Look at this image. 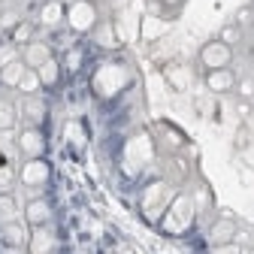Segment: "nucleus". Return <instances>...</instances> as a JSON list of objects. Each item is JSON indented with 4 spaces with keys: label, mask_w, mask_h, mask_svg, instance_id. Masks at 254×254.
<instances>
[{
    "label": "nucleus",
    "mask_w": 254,
    "mask_h": 254,
    "mask_svg": "<svg viewBox=\"0 0 254 254\" xmlns=\"http://www.w3.org/2000/svg\"><path fill=\"white\" fill-rule=\"evenodd\" d=\"M236 73L230 70V67H224V70H209L206 73V88L212 91V94H227V91H233L236 88Z\"/></svg>",
    "instance_id": "8"
},
{
    "label": "nucleus",
    "mask_w": 254,
    "mask_h": 254,
    "mask_svg": "<svg viewBox=\"0 0 254 254\" xmlns=\"http://www.w3.org/2000/svg\"><path fill=\"white\" fill-rule=\"evenodd\" d=\"M236 91H239V97L251 100V97H254V76H248V79H239V82H236Z\"/></svg>",
    "instance_id": "25"
},
{
    "label": "nucleus",
    "mask_w": 254,
    "mask_h": 254,
    "mask_svg": "<svg viewBox=\"0 0 254 254\" xmlns=\"http://www.w3.org/2000/svg\"><path fill=\"white\" fill-rule=\"evenodd\" d=\"M167 76H170V82H173L176 88H185V85L190 82V76H188V70H182V67H173V70H170Z\"/></svg>",
    "instance_id": "24"
},
{
    "label": "nucleus",
    "mask_w": 254,
    "mask_h": 254,
    "mask_svg": "<svg viewBox=\"0 0 254 254\" xmlns=\"http://www.w3.org/2000/svg\"><path fill=\"white\" fill-rule=\"evenodd\" d=\"M209 242H212V248H215V245L236 242V221H233L230 215H221L215 224H212V230H209Z\"/></svg>",
    "instance_id": "7"
},
{
    "label": "nucleus",
    "mask_w": 254,
    "mask_h": 254,
    "mask_svg": "<svg viewBox=\"0 0 254 254\" xmlns=\"http://www.w3.org/2000/svg\"><path fill=\"white\" fill-rule=\"evenodd\" d=\"M24 70H27V64H24L21 58H15L12 64H6V67L0 70V85H6V88H18V82H21Z\"/></svg>",
    "instance_id": "12"
},
{
    "label": "nucleus",
    "mask_w": 254,
    "mask_h": 254,
    "mask_svg": "<svg viewBox=\"0 0 254 254\" xmlns=\"http://www.w3.org/2000/svg\"><path fill=\"white\" fill-rule=\"evenodd\" d=\"M182 6H185V0H161V9H164L167 15H176Z\"/></svg>",
    "instance_id": "27"
},
{
    "label": "nucleus",
    "mask_w": 254,
    "mask_h": 254,
    "mask_svg": "<svg viewBox=\"0 0 254 254\" xmlns=\"http://www.w3.org/2000/svg\"><path fill=\"white\" fill-rule=\"evenodd\" d=\"M212 254H242V248H239L236 242H227V245H215Z\"/></svg>",
    "instance_id": "28"
},
{
    "label": "nucleus",
    "mask_w": 254,
    "mask_h": 254,
    "mask_svg": "<svg viewBox=\"0 0 254 254\" xmlns=\"http://www.w3.org/2000/svg\"><path fill=\"white\" fill-rule=\"evenodd\" d=\"M236 24L245 30V27H254V9L251 6H245V9H239L236 12Z\"/></svg>",
    "instance_id": "26"
},
{
    "label": "nucleus",
    "mask_w": 254,
    "mask_h": 254,
    "mask_svg": "<svg viewBox=\"0 0 254 254\" xmlns=\"http://www.w3.org/2000/svg\"><path fill=\"white\" fill-rule=\"evenodd\" d=\"M37 233L30 236V251L34 254H49L52 251V245H55V239H52V233L46 230V227H34Z\"/></svg>",
    "instance_id": "14"
},
{
    "label": "nucleus",
    "mask_w": 254,
    "mask_h": 254,
    "mask_svg": "<svg viewBox=\"0 0 254 254\" xmlns=\"http://www.w3.org/2000/svg\"><path fill=\"white\" fill-rule=\"evenodd\" d=\"M67 21V6H64V0H46L40 6V24L43 27H58Z\"/></svg>",
    "instance_id": "10"
},
{
    "label": "nucleus",
    "mask_w": 254,
    "mask_h": 254,
    "mask_svg": "<svg viewBox=\"0 0 254 254\" xmlns=\"http://www.w3.org/2000/svg\"><path fill=\"white\" fill-rule=\"evenodd\" d=\"M218 40H221V43H227V46L233 49V46H236V43L242 40V27H239L236 21H230V24H224V27H221V37H218Z\"/></svg>",
    "instance_id": "18"
},
{
    "label": "nucleus",
    "mask_w": 254,
    "mask_h": 254,
    "mask_svg": "<svg viewBox=\"0 0 254 254\" xmlns=\"http://www.w3.org/2000/svg\"><path fill=\"white\" fill-rule=\"evenodd\" d=\"M0 15H3V0H0Z\"/></svg>",
    "instance_id": "31"
},
{
    "label": "nucleus",
    "mask_w": 254,
    "mask_h": 254,
    "mask_svg": "<svg viewBox=\"0 0 254 254\" xmlns=\"http://www.w3.org/2000/svg\"><path fill=\"white\" fill-rule=\"evenodd\" d=\"M46 179H49V164L43 161V157H30V161H24L21 170H18V182L24 188H30V190L43 188Z\"/></svg>",
    "instance_id": "3"
},
{
    "label": "nucleus",
    "mask_w": 254,
    "mask_h": 254,
    "mask_svg": "<svg viewBox=\"0 0 254 254\" xmlns=\"http://www.w3.org/2000/svg\"><path fill=\"white\" fill-rule=\"evenodd\" d=\"M49 218H52V206L43 197H34V200L24 206V221H27L30 227H46Z\"/></svg>",
    "instance_id": "9"
},
{
    "label": "nucleus",
    "mask_w": 254,
    "mask_h": 254,
    "mask_svg": "<svg viewBox=\"0 0 254 254\" xmlns=\"http://www.w3.org/2000/svg\"><path fill=\"white\" fill-rule=\"evenodd\" d=\"M30 40H34V24H30V21H18L12 27V46H27Z\"/></svg>",
    "instance_id": "16"
},
{
    "label": "nucleus",
    "mask_w": 254,
    "mask_h": 254,
    "mask_svg": "<svg viewBox=\"0 0 254 254\" xmlns=\"http://www.w3.org/2000/svg\"><path fill=\"white\" fill-rule=\"evenodd\" d=\"M67 24H70V30H76V34H91V30L100 24L97 6H94L91 0H73L67 6Z\"/></svg>",
    "instance_id": "1"
},
{
    "label": "nucleus",
    "mask_w": 254,
    "mask_h": 254,
    "mask_svg": "<svg viewBox=\"0 0 254 254\" xmlns=\"http://www.w3.org/2000/svg\"><path fill=\"white\" fill-rule=\"evenodd\" d=\"M15 221V197L12 194H0V224Z\"/></svg>",
    "instance_id": "17"
},
{
    "label": "nucleus",
    "mask_w": 254,
    "mask_h": 254,
    "mask_svg": "<svg viewBox=\"0 0 254 254\" xmlns=\"http://www.w3.org/2000/svg\"><path fill=\"white\" fill-rule=\"evenodd\" d=\"M190 218H194V203L188 197H176V203H173V209H170V215L164 221V227L173 230V233H182L190 224Z\"/></svg>",
    "instance_id": "4"
},
{
    "label": "nucleus",
    "mask_w": 254,
    "mask_h": 254,
    "mask_svg": "<svg viewBox=\"0 0 254 254\" xmlns=\"http://www.w3.org/2000/svg\"><path fill=\"white\" fill-rule=\"evenodd\" d=\"M40 88H43V82H40V73H37V70H30V67H27L15 91L21 94V97H34V94H40Z\"/></svg>",
    "instance_id": "13"
},
{
    "label": "nucleus",
    "mask_w": 254,
    "mask_h": 254,
    "mask_svg": "<svg viewBox=\"0 0 254 254\" xmlns=\"http://www.w3.org/2000/svg\"><path fill=\"white\" fill-rule=\"evenodd\" d=\"M18 151L27 157H43V151H46V139H43V133H40V127H24V130L18 133Z\"/></svg>",
    "instance_id": "5"
},
{
    "label": "nucleus",
    "mask_w": 254,
    "mask_h": 254,
    "mask_svg": "<svg viewBox=\"0 0 254 254\" xmlns=\"http://www.w3.org/2000/svg\"><path fill=\"white\" fill-rule=\"evenodd\" d=\"M21 118L27 121V127H40V121L46 118V103L40 100V94L21 97Z\"/></svg>",
    "instance_id": "11"
},
{
    "label": "nucleus",
    "mask_w": 254,
    "mask_h": 254,
    "mask_svg": "<svg viewBox=\"0 0 254 254\" xmlns=\"http://www.w3.org/2000/svg\"><path fill=\"white\" fill-rule=\"evenodd\" d=\"M79 61H82V52H79V49H73V55H67V67H70V70H76V67H79Z\"/></svg>",
    "instance_id": "30"
},
{
    "label": "nucleus",
    "mask_w": 254,
    "mask_h": 254,
    "mask_svg": "<svg viewBox=\"0 0 254 254\" xmlns=\"http://www.w3.org/2000/svg\"><path fill=\"white\" fill-rule=\"evenodd\" d=\"M12 124H15V109L0 100V130H9Z\"/></svg>",
    "instance_id": "21"
},
{
    "label": "nucleus",
    "mask_w": 254,
    "mask_h": 254,
    "mask_svg": "<svg viewBox=\"0 0 254 254\" xmlns=\"http://www.w3.org/2000/svg\"><path fill=\"white\" fill-rule=\"evenodd\" d=\"M37 73H40L43 88H52V85H58V79H61V64L52 58V61H46V64H43V67H40Z\"/></svg>",
    "instance_id": "15"
},
{
    "label": "nucleus",
    "mask_w": 254,
    "mask_h": 254,
    "mask_svg": "<svg viewBox=\"0 0 254 254\" xmlns=\"http://www.w3.org/2000/svg\"><path fill=\"white\" fill-rule=\"evenodd\" d=\"M15 58H21V55H18V46H12V43L3 46V49H0V70H3L6 64H12Z\"/></svg>",
    "instance_id": "23"
},
{
    "label": "nucleus",
    "mask_w": 254,
    "mask_h": 254,
    "mask_svg": "<svg viewBox=\"0 0 254 254\" xmlns=\"http://www.w3.org/2000/svg\"><path fill=\"white\" fill-rule=\"evenodd\" d=\"M15 24H18V15L15 12H3V15H0V27H9L12 30Z\"/></svg>",
    "instance_id": "29"
},
{
    "label": "nucleus",
    "mask_w": 254,
    "mask_h": 254,
    "mask_svg": "<svg viewBox=\"0 0 254 254\" xmlns=\"http://www.w3.org/2000/svg\"><path fill=\"white\" fill-rule=\"evenodd\" d=\"M190 203H194L197 212H209V206H212L209 190H206V188H197V190H194V200H190Z\"/></svg>",
    "instance_id": "22"
},
{
    "label": "nucleus",
    "mask_w": 254,
    "mask_h": 254,
    "mask_svg": "<svg viewBox=\"0 0 254 254\" xmlns=\"http://www.w3.org/2000/svg\"><path fill=\"white\" fill-rule=\"evenodd\" d=\"M91 34H94V40H97L103 49H112V46H115V40H112V30H109V21H100L97 27L91 30Z\"/></svg>",
    "instance_id": "19"
},
{
    "label": "nucleus",
    "mask_w": 254,
    "mask_h": 254,
    "mask_svg": "<svg viewBox=\"0 0 254 254\" xmlns=\"http://www.w3.org/2000/svg\"><path fill=\"white\" fill-rule=\"evenodd\" d=\"M200 64L206 67V73L209 70H224V67L233 64V49L227 43H221V40H212V43H206L200 49Z\"/></svg>",
    "instance_id": "2"
},
{
    "label": "nucleus",
    "mask_w": 254,
    "mask_h": 254,
    "mask_svg": "<svg viewBox=\"0 0 254 254\" xmlns=\"http://www.w3.org/2000/svg\"><path fill=\"white\" fill-rule=\"evenodd\" d=\"M21 61L30 70H40L46 61H52V46L43 40H30L27 46H21Z\"/></svg>",
    "instance_id": "6"
},
{
    "label": "nucleus",
    "mask_w": 254,
    "mask_h": 254,
    "mask_svg": "<svg viewBox=\"0 0 254 254\" xmlns=\"http://www.w3.org/2000/svg\"><path fill=\"white\" fill-rule=\"evenodd\" d=\"M3 239L6 242H12V245H21V242H27V236H24V230L15 224V221H9V224H3Z\"/></svg>",
    "instance_id": "20"
}]
</instances>
